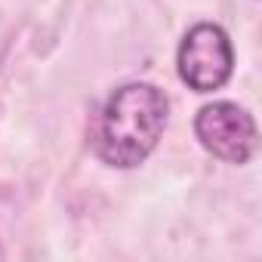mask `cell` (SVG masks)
Returning <instances> with one entry per match:
<instances>
[{"label":"cell","instance_id":"3","mask_svg":"<svg viewBox=\"0 0 262 262\" xmlns=\"http://www.w3.org/2000/svg\"><path fill=\"white\" fill-rule=\"evenodd\" d=\"M198 142L225 164H247L256 155L259 133L247 108L237 102H210L194 117Z\"/></svg>","mask_w":262,"mask_h":262},{"label":"cell","instance_id":"1","mask_svg":"<svg viewBox=\"0 0 262 262\" xmlns=\"http://www.w3.org/2000/svg\"><path fill=\"white\" fill-rule=\"evenodd\" d=\"M170 102L155 83H123L99 111L96 123V155L117 170L139 167L161 142L167 126Z\"/></svg>","mask_w":262,"mask_h":262},{"label":"cell","instance_id":"2","mask_svg":"<svg viewBox=\"0 0 262 262\" xmlns=\"http://www.w3.org/2000/svg\"><path fill=\"white\" fill-rule=\"evenodd\" d=\"M176 65H179V77L194 93H213L225 86L234 68V50L228 34L213 22L194 25L179 43Z\"/></svg>","mask_w":262,"mask_h":262}]
</instances>
